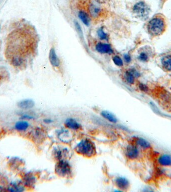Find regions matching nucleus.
I'll return each instance as SVG.
<instances>
[{"label":"nucleus","instance_id":"nucleus-1","mask_svg":"<svg viewBox=\"0 0 171 192\" xmlns=\"http://www.w3.org/2000/svg\"><path fill=\"white\" fill-rule=\"evenodd\" d=\"M75 151L78 154L87 158L94 157L97 154V151L94 142L91 139H82L77 143Z\"/></svg>","mask_w":171,"mask_h":192},{"label":"nucleus","instance_id":"nucleus-2","mask_svg":"<svg viewBox=\"0 0 171 192\" xmlns=\"http://www.w3.org/2000/svg\"><path fill=\"white\" fill-rule=\"evenodd\" d=\"M148 31L153 36H158L162 34L166 29V23L161 17L154 18L148 25Z\"/></svg>","mask_w":171,"mask_h":192},{"label":"nucleus","instance_id":"nucleus-3","mask_svg":"<svg viewBox=\"0 0 171 192\" xmlns=\"http://www.w3.org/2000/svg\"><path fill=\"white\" fill-rule=\"evenodd\" d=\"M55 172L59 177L67 178L72 174V167L67 160L58 161L55 167Z\"/></svg>","mask_w":171,"mask_h":192},{"label":"nucleus","instance_id":"nucleus-4","mask_svg":"<svg viewBox=\"0 0 171 192\" xmlns=\"http://www.w3.org/2000/svg\"><path fill=\"white\" fill-rule=\"evenodd\" d=\"M150 9L147 4L140 1L134 6L133 12L136 16L142 20H145L149 17Z\"/></svg>","mask_w":171,"mask_h":192},{"label":"nucleus","instance_id":"nucleus-5","mask_svg":"<svg viewBox=\"0 0 171 192\" xmlns=\"http://www.w3.org/2000/svg\"><path fill=\"white\" fill-rule=\"evenodd\" d=\"M126 156L130 160H135L139 158L140 155V151L139 147L135 144L128 145L126 148Z\"/></svg>","mask_w":171,"mask_h":192},{"label":"nucleus","instance_id":"nucleus-6","mask_svg":"<svg viewBox=\"0 0 171 192\" xmlns=\"http://www.w3.org/2000/svg\"><path fill=\"white\" fill-rule=\"evenodd\" d=\"M115 185L118 189L122 191H127L130 188L129 181L124 177H117L115 179Z\"/></svg>","mask_w":171,"mask_h":192},{"label":"nucleus","instance_id":"nucleus-7","mask_svg":"<svg viewBox=\"0 0 171 192\" xmlns=\"http://www.w3.org/2000/svg\"><path fill=\"white\" fill-rule=\"evenodd\" d=\"M96 50L97 51L101 54H112L113 50L111 46L109 44L106 43H99L96 46Z\"/></svg>","mask_w":171,"mask_h":192},{"label":"nucleus","instance_id":"nucleus-8","mask_svg":"<svg viewBox=\"0 0 171 192\" xmlns=\"http://www.w3.org/2000/svg\"><path fill=\"white\" fill-rule=\"evenodd\" d=\"M65 125L66 128L72 130L77 131L81 129V125L75 119L69 118L65 120Z\"/></svg>","mask_w":171,"mask_h":192},{"label":"nucleus","instance_id":"nucleus-9","mask_svg":"<svg viewBox=\"0 0 171 192\" xmlns=\"http://www.w3.org/2000/svg\"><path fill=\"white\" fill-rule=\"evenodd\" d=\"M17 106L22 110H29L35 106V102L31 99L23 100L18 102Z\"/></svg>","mask_w":171,"mask_h":192},{"label":"nucleus","instance_id":"nucleus-10","mask_svg":"<svg viewBox=\"0 0 171 192\" xmlns=\"http://www.w3.org/2000/svg\"><path fill=\"white\" fill-rule=\"evenodd\" d=\"M158 164L162 167L171 166V155L163 154L157 160Z\"/></svg>","mask_w":171,"mask_h":192},{"label":"nucleus","instance_id":"nucleus-11","mask_svg":"<svg viewBox=\"0 0 171 192\" xmlns=\"http://www.w3.org/2000/svg\"><path fill=\"white\" fill-rule=\"evenodd\" d=\"M49 58L50 63L53 67H58L60 66V60L57 55L54 48H52L51 49L50 52H49Z\"/></svg>","mask_w":171,"mask_h":192},{"label":"nucleus","instance_id":"nucleus-12","mask_svg":"<svg viewBox=\"0 0 171 192\" xmlns=\"http://www.w3.org/2000/svg\"><path fill=\"white\" fill-rule=\"evenodd\" d=\"M11 65L16 68H21L25 64L26 60L21 56H13L10 58Z\"/></svg>","mask_w":171,"mask_h":192},{"label":"nucleus","instance_id":"nucleus-13","mask_svg":"<svg viewBox=\"0 0 171 192\" xmlns=\"http://www.w3.org/2000/svg\"><path fill=\"white\" fill-rule=\"evenodd\" d=\"M134 140L135 142V144L143 149H149L151 148L150 143L143 138L136 137Z\"/></svg>","mask_w":171,"mask_h":192},{"label":"nucleus","instance_id":"nucleus-14","mask_svg":"<svg viewBox=\"0 0 171 192\" xmlns=\"http://www.w3.org/2000/svg\"><path fill=\"white\" fill-rule=\"evenodd\" d=\"M32 137L34 140L36 141H40L43 140L45 137V133L40 128H37L33 131L32 133Z\"/></svg>","mask_w":171,"mask_h":192},{"label":"nucleus","instance_id":"nucleus-15","mask_svg":"<svg viewBox=\"0 0 171 192\" xmlns=\"http://www.w3.org/2000/svg\"><path fill=\"white\" fill-rule=\"evenodd\" d=\"M89 12L92 17L97 18L101 13V8L97 4L92 3L89 5Z\"/></svg>","mask_w":171,"mask_h":192},{"label":"nucleus","instance_id":"nucleus-16","mask_svg":"<svg viewBox=\"0 0 171 192\" xmlns=\"http://www.w3.org/2000/svg\"><path fill=\"white\" fill-rule=\"evenodd\" d=\"M24 185L27 187H32L36 183V178L32 174L27 173L23 178Z\"/></svg>","mask_w":171,"mask_h":192},{"label":"nucleus","instance_id":"nucleus-17","mask_svg":"<svg viewBox=\"0 0 171 192\" xmlns=\"http://www.w3.org/2000/svg\"><path fill=\"white\" fill-rule=\"evenodd\" d=\"M101 115L105 119L112 123L116 124L118 122V119L115 115L108 111H102L101 112Z\"/></svg>","mask_w":171,"mask_h":192},{"label":"nucleus","instance_id":"nucleus-18","mask_svg":"<svg viewBox=\"0 0 171 192\" xmlns=\"http://www.w3.org/2000/svg\"><path fill=\"white\" fill-rule=\"evenodd\" d=\"M30 127V124L26 120H22L16 122L15 125V129L19 132H23L27 130Z\"/></svg>","mask_w":171,"mask_h":192},{"label":"nucleus","instance_id":"nucleus-19","mask_svg":"<svg viewBox=\"0 0 171 192\" xmlns=\"http://www.w3.org/2000/svg\"><path fill=\"white\" fill-rule=\"evenodd\" d=\"M68 151L66 148L64 149H59L57 148L54 151V157L57 161H59L61 160L65 159L64 157L66 155Z\"/></svg>","mask_w":171,"mask_h":192},{"label":"nucleus","instance_id":"nucleus-20","mask_svg":"<svg viewBox=\"0 0 171 192\" xmlns=\"http://www.w3.org/2000/svg\"><path fill=\"white\" fill-rule=\"evenodd\" d=\"M7 191L10 192H21L24 191V186L17 182H12L8 187Z\"/></svg>","mask_w":171,"mask_h":192},{"label":"nucleus","instance_id":"nucleus-21","mask_svg":"<svg viewBox=\"0 0 171 192\" xmlns=\"http://www.w3.org/2000/svg\"><path fill=\"white\" fill-rule=\"evenodd\" d=\"M79 18L86 26H89L90 24V18L87 13L84 11H81L79 12Z\"/></svg>","mask_w":171,"mask_h":192},{"label":"nucleus","instance_id":"nucleus-22","mask_svg":"<svg viewBox=\"0 0 171 192\" xmlns=\"http://www.w3.org/2000/svg\"><path fill=\"white\" fill-rule=\"evenodd\" d=\"M163 67L169 71H171V56H166L162 59Z\"/></svg>","mask_w":171,"mask_h":192},{"label":"nucleus","instance_id":"nucleus-23","mask_svg":"<svg viewBox=\"0 0 171 192\" xmlns=\"http://www.w3.org/2000/svg\"><path fill=\"white\" fill-rule=\"evenodd\" d=\"M125 79L127 82L131 85H133L135 83V78L134 76L132 73L130 72V70L127 71L125 74Z\"/></svg>","mask_w":171,"mask_h":192},{"label":"nucleus","instance_id":"nucleus-24","mask_svg":"<svg viewBox=\"0 0 171 192\" xmlns=\"http://www.w3.org/2000/svg\"><path fill=\"white\" fill-rule=\"evenodd\" d=\"M69 132L65 130L61 131L59 134V138H60L61 141H65V142H67L69 141V138H70Z\"/></svg>","mask_w":171,"mask_h":192},{"label":"nucleus","instance_id":"nucleus-25","mask_svg":"<svg viewBox=\"0 0 171 192\" xmlns=\"http://www.w3.org/2000/svg\"><path fill=\"white\" fill-rule=\"evenodd\" d=\"M97 34L98 36L100 39L102 40H106V41H108L109 40V36L106 33H105L102 28H101L98 30Z\"/></svg>","mask_w":171,"mask_h":192},{"label":"nucleus","instance_id":"nucleus-26","mask_svg":"<svg viewBox=\"0 0 171 192\" xmlns=\"http://www.w3.org/2000/svg\"><path fill=\"white\" fill-rule=\"evenodd\" d=\"M113 61L115 65L119 67H122L123 66V60L118 56H115L113 58Z\"/></svg>","mask_w":171,"mask_h":192},{"label":"nucleus","instance_id":"nucleus-27","mask_svg":"<svg viewBox=\"0 0 171 192\" xmlns=\"http://www.w3.org/2000/svg\"><path fill=\"white\" fill-rule=\"evenodd\" d=\"M138 59L142 62H147L149 60V56L145 52H142L138 56Z\"/></svg>","mask_w":171,"mask_h":192},{"label":"nucleus","instance_id":"nucleus-28","mask_svg":"<svg viewBox=\"0 0 171 192\" xmlns=\"http://www.w3.org/2000/svg\"><path fill=\"white\" fill-rule=\"evenodd\" d=\"M20 119L23 120H34L35 117L34 116L30 114H22L21 115Z\"/></svg>","mask_w":171,"mask_h":192},{"label":"nucleus","instance_id":"nucleus-29","mask_svg":"<svg viewBox=\"0 0 171 192\" xmlns=\"http://www.w3.org/2000/svg\"><path fill=\"white\" fill-rule=\"evenodd\" d=\"M74 24H75V26L76 29L77 30V32L78 33V34L81 36V37L83 36V33H82V28L81 27V26L79 25V23L78 22H76V21H75L74 22Z\"/></svg>","mask_w":171,"mask_h":192},{"label":"nucleus","instance_id":"nucleus-30","mask_svg":"<svg viewBox=\"0 0 171 192\" xmlns=\"http://www.w3.org/2000/svg\"><path fill=\"white\" fill-rule=\"evenodd\" d=\"M139 88L141 91L147 93L149 91V88L148 87L147 85L143 83H140L139 85Z\"/></svg>","mask_w":171,"mask_h":192},{"label":"nucleus","instance_id":"nucleus-31","mask_svg":"<svg viewBox=\"0 0 171 192\" xmlns=\"http://www.w3.org/2000/svg\"><path fill=\"white\" fill-rule=\"evenodd\" d=\"M130 71V72L132 73V74L135 77V78H139L140 76V74L139 73V72H138L136 69H131L129 70Z\"/></svg>","mask_w":171,"mask_h":192},{"label":"nucleus","instance_id":"nucleus-32","mask_svg":"<svg viewBox=\"0 0 171 192\" xmlns=\"http://www.w3.org/2000/svg\"><path fill=\"white\" fill-rule=\"evenodd\" d=\"M124 60H125V62L127 63H129L131 61V58L130 55L128 54H125L124 56Z\"/></svg>","mask_w":171,"mask_h":192},{"label":"nucleus","instance_id":"nucleus-33","mask_svg":"<svg viewBox=\"0 0 171 192\" xmlns=\"http://www.w3.org/2000/svg\"><path fill=\"white\" fill-rule=\"evenodd\" d=\"M43 122H44V123L46 124L47 125H49V124L53 123V120L50 118L45 119L43 120Z\"/></svg>","mask_w":171,"mask_h":192},{"label":"nucleus","instance_id":"nucleus-34","mask_svg":"<svg viewBox=\"0 0 171 192\" xmlns=\"http://www.w3.org/2000/svg\"><path fill=\"white\" fill-rule=\"evenodd\" d=\"M95 1L99 3H103L106 2V0H95Z\"/></svg>","mask_w":171,"mask_h":192},{"label":"nucleus","instance_id":"nucleus-35","mask_svg":"<svg viewBox=\"0 0 171 192\" xmlns=\"http://www.w3.org/2000/svg\"><path fill=\"white\" fill-rule=\"evenodd\" d=\"M5 191L6 190H4V189H3V187L0 186V192H3V191Z\"/></svg>","mask_w":171,"mask_h":192},{"label":"nucleus","instance_id":"nucleus-36","mask_svg":"<svg viewBox=\"0 0 171 192\" xmlns=\"http://www.w3.org/2000/svg\"><path fill=\"white\" fill-rule=\"evenodd\" d=\"M0 31H1V27H0Z\"/></svg>","mask_w":171,"mask_h":192}]
</instances>
